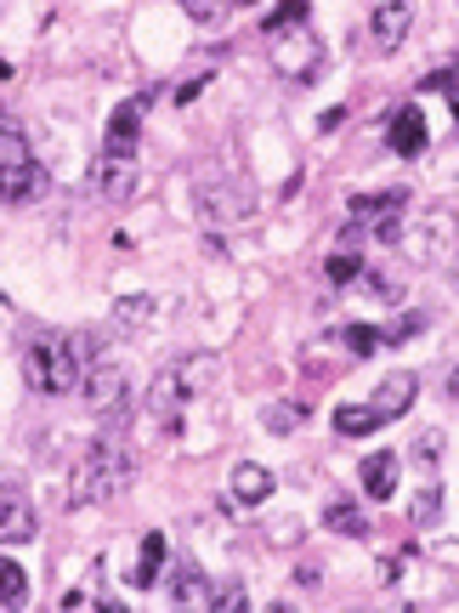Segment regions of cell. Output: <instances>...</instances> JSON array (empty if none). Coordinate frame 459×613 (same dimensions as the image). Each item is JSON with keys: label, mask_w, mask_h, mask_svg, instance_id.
Segmentation results:
<instances>
[{"label": "cell", "mask_w": 459, "mask_h": 613, "mask_svg": "<svg viewBox=\"0 0 459 613\" xmlns=\"http://www.w3.org/2000/svg\"><path fill=\"white\" fill-rule=\"evenodd\" d=\"M96 358L91 329H40L23 347V381L45 398H69L85 387V364Z\"/></svg>", "instance_id": "cell-1"}, {"label": "cell", "mask_w": 459, "mask_h": 613, "mask_svg": "<svg viewBox=\"0 0 459 613\" xmlns=\"http://www.w3.org/2000/svg\"><path fill=\"white\" fill-rule=\"evenodd\" d=\"M136 483V460L120 443V432H102L91 438V449L74 460V478H69V505H102V500H120Z\"/></svg>", "instance_id": "cell-2"}, {"label": "cell", "mask_w": 459, "mask_h": 613, "mask_svg": "<svg viewBox=\"0 0 459 613\" xmlns=\"http://www.w3.org/2000/svg\"><path fill=\"white\" fill-rule=\"evenodd\" d=\"M211 381H216V358H211V353H193V358L165 364L160 375H153V387H147V409H153V420L176 432V427H182V415H187V403H193L198 392H211Z\"/></svg>", "instance_id": "cell-3"}, {"label": "cell", "mask_w": 459, "mask_h": 613, "mask_svg": "<svg viewBox=\"0 0 459 613\" xmlns=\"http://www.w3.org/2000/svg\"><path fill=\"white\" fill-rule=\"evenodd\" d=\"M193 211H198V222L211 227V233H227V227L249 222L255 194H249V182H238L233 171H198V182H193Z\"/></svg>", "instance_id": "cell-4"}, {"label": "cell", "mask_w": 459, "mask_h": 613, "mask_svg": "<svg viewBox=\"0 0 459 613\" xmlns=\"http://www.w3.org/2000/svg\"><path fill=\"white\" fill-rule=\"evenodd\" d=\"M267 52H273V69L284 74V80H295V85H306V80H318V69H324V40H318V29L306 23V18H295V23H267Z\"/></svg>", "instance_id": "cell-5"}, {"label": "cell", "mask_w": 459, "mask_h": 613, "mask_svg": "<svg viewBox=\"0 0 459 613\" xmlns=\"http://www.w3.org/2000/svg\"><path fill=\"white\" fill-rule=\"evenodd\" d=\"M85 403H91V415L102 420V432H120L125 427V409H131V392H125V364L120 358H109L96 347V358L85 364Z\"/></svg>", "instance_id": "cell-6"}, {"label": "cell", "mask_w": 459, "mask_h": 613, "mask_svg": "<svg viewBox=\"0 0 459 613\" xmlns=\"http://www.w3.org/2000/svg\"><path fill=\"white\" fill-rule=\"evenodd\" d=\"M453 239H459V216H453L448 205H426V211H420V227H408V233H402L408 256L426 262V267L448 262V256H453Z\"/></svg>", "instance_id": "cell-7"}, {"label": "cell", "mask_w": 459, "mask_h": 613, "mask_svg": "<svg viewBox=\"0 0 459 613\" xmlns=\"http://www.w3.org/2000/svg\"><path fill=\"white\" fill-rule=\"evenodd\" d=\"M136 154H96L91 171H85V194L102 200V205H125L136 194Z\"/></svg>", "instance_id": "cell-8"}, {"label": "cell", "mask_w": 459, "mask_h": 613, "mask_svg": "<svg viewBox=\"0 0 459 613\" xmlns=\"http://www.w3.org/2000/svg\"><path fill=\"white\" fill-rule=\"evenodd\" d=\"M34 540V500L23 494V483L0 478V545H23Z\"/></svg>", "instance_id": "cell-9"}, {"label": "cell", "mask_w": 459, "mask_h": 613, "mask_svg": "<svg viewBox=\"0 0 459 613\" xmlns=\"http://www.w3.org/2000/svg\"><path fill=\"white\" fill-rule=\"evenodd\" d=\"M51 187V176L34 160H0V205H34Z\"/></svg>", "instance_id": "cell-10"}, {"label": "cell", "mask_w": 459, "mask_h": 613, "mask_svg": "<svg viewBox=\"0 0 459 613\" xmlns=\"http://www.w3.org/2000/svg\"><path fill=\"white\" fill-rule=\"evenodd\" d=\"M142 120H147V98H125L114 114H109V131H102V154H136V136H142Z\"/></svg>", "instance_id": "cell-11"}, {"label": "cell", "mask_w": 459, "mask_h": 613, "mask_svg": "<svg viewBox=\"0 0 459 613\" xmlns=\"http://www.w3.org/2000/svg\"><path fill=\"white\" fill-rule=\"evenodd\" d=\"M408 23H415V0H375L369 7V34L380 52H397L408 40Z\"/></svg>", "instance_id": "cell-12"}, {"label": "cell", "mask_w": 459, "mask_h": 613, "mask_svg": "<svg viewBox=\"0 0 459 613\" xmlns=\"http://www.w3.org/2000/svg\"><path fill=\"white\" fill-rule=\"evenodd\" d=\"M415 398H420V375H415V369H391L386 381L375 387V398H369V403H375V415H380V420H397V415H402L408 403H415Z\"/></svg>", "instance_id": "cell-13"}, {"label": "cell", "mask_w": 459, "mask_h": 613, "mask_svg": "<svg viewBox=\"0 0 459 613\" xmlns=\"http://www.w3.org/2000/svg\"><path fill=\"white\" fill-rule=\"evenodd\" d=\"M171 602H176V607H211V602H216V585L204 580L198 562L182 556L176 569H171Z\"/></svg>", "instance_id": "cell-14"}, {"label": "cell", "mask_w": 459, "mask_h": 613, "mask_svg": "<svg viewBox=\"0 0 459 613\" xmlns=\"http://www.w3.org/2000/svg\"><path fill=\"white\" fill-rule=\"evenodd\" d=\"M386 143H391V154H402V160L426 154V114H420L415 103L397 109V114H391V131H386Z\"/></svg>", "instance_id": "cell-15"}, {"label": "cell", "mask_w": 459, "mask_h": 613, "mask_svg": "<svg viewBox=\"0 0 459 613\" xmlns=\"http://www.w3.org/2000/svg\"><path fill=\"white\" fill-rule=\"evenodd\" d=\"M397 471H402L397 449L364 454V494H369V500H391V494H397Z\"/></svg>", "instance_id": "cell-16"}, {"label": "cell", "mask_w": 459, "mask_h": 613, "mask_svg": "<svg viewBox=\"0 0 459 613\" xmlns=\"http://www.w3.org/2000/svg\"><path fill=\"white\" fill-rule=\"evenodd\" d=\"M233 500H238V505H262V500H273V471H267V466H255V460H238V466H233Z\"/></svg>", "instance_id": "cell-17"}, {"label": "cell", "mask_w": 459, "mask_h": 613, "mask_svg": "<svg viewBox=\"0 0 459 613\" xmlns=\"http://www.w3.org/2000/svg\"><path fill=\"white\" fill-rule=\"evenodd\" d=\"M324 529L346 534V540H369V517H364V505H351V500H329L324 505Z\"/></svg>", "instance_id": "cell-18"}, {"label": "cell", "mask_w": 459, "mask_h": 613, "mask_svg": "<svg viewBox=\"0 0 459 613\" xmlns=\"http://www.w3.org/2000/svg\"><path fill=\"white\" fill-rule=\"evenodd\" d=\"M402 205H408V187H386V194H351V205H346V211H351V222H364V227H369L375 216L402 211Z\"/></svg>", "instance_id": "cell-19"}, {"label": "cell", "mask_w": 459, "mask_h": 613, "mask_svg": "<svg viewBox=\"0 0 459 613\" xmlns=\"http://www.w3.org/2000/svg\"><path fill=\"white\" fill-rule=\"evenodd\" d=\"M386 420L375 415V403H346V409H335V432L340 438H369V432H380Z\"/></svg>", "instance_id": "cell-20"}, {"label": "cell", "mask_w": 459, "mask_h": 613, "mask_svg": "<svg viewBox=\"0 0 459 613\" xmlns=\"http://www.w3.org/2000/svg\"><path fill=\"white\" fill-rule=\"evenodd\" d=\"M165 534H147L142 540V556H136V569H131V591H147L153 585V574H160V562H165Z\"/></svg>", "instance_id": "cell-21"}, {"label": "cell", "mask_w": 459, "mask_h": 613, "mask_svg": "<svg viewBox=\"0 0 459 613\" xmlns=\"http://www.w3.org/2000/svg\"><path fill=\"white\" fill-rule=\"evenodd\" d=\"M364 273H369V267L357 262L351 251H335V256L324 262V278H329V285H340V290H346V285H357V278H364Z\"/></svg>", "instance_id": "cell-22"}, {"label": "cell", "mask_w": 459, "mask_h": 613, "mask_svg": "<svg viewBox=\"0 0 459 613\" xmlns=\"http://www.w3.org/2000/svg\"><path fill=\"white\" fill-rule=\"evenodd\" d=\"M23 596H29V574L18 569L12 556H0V602H7V607H18Z\"/></svg>", "instance_id": "cell-23"}, {"label": "cell", "mask_w": 459, "mask_h": 613, "mask_svg": "<svg viewBox=\"0 0 459 613\" xmlns=\"http://www.w3.org/2000/svg\"><path fill=\"white\" fill-rule=\"evenodd\" d=\"M0 160H29V136L7 109H0Z\"/></svg>", "instance_id": "cell-24"}, {"label": "cell", "mask_w": 459, "mask_h": 613, "mask_svg": "<svg viewBox=\"0 0 459 613\" xmlns=\"http://www.w3.org/2000/svg\"><path fill=\"white\" fill-rule=\"evenodd\" d=\"M147 313H153V296H125V302H114V324L125 329V336L147 324Z\"/></svg>", "instance_id": "cell-25"}, {"label": "cell", "mask_w": 459, "mask_h": 613, "mask_svg": "<svg viewBox=\"0 0 459 613\" xmlns=\"http://www.w3.org/2000/svg\"><path fill=\"white\" fill-rule=\"evenodd\" d=\"M340 341H346L357 358H369V353L380 347V329H369V324H346V329H340Z\"/></svg>", "instance_id": "cell-26"}, {"label": "cell", "mask_w": 459, "mask_h": 613, "mask_svg": "<svg viewBox=\"0 0 459 613\" xmlns=\"http://www.w3.org/2000/svg\"><path fill=\"white\" fill-rule=\"evenodd\" d=\"M402 227H408V222H402V211H386V216H375V222H369V233H375L380 245H402Z\"/></svg>", "instance_id": "cell-27"}, {"label": "cell", "mask_w": 459, "mask_h": 613, "mask_svg": "<svg viewBox=\"0 0 459 613\" xmlns=\"http://www.w3.org/2000/svg\"><path fill=\"white\" fill-rule=\"evenodd\" d=\"M262 420H267V432H295V427H300V409H295V403H273Z\"/></svg>", "instance_id": "cell-28"}, {"label": "cell", "mask_w": 459, "mask_h": 613, "mask_svg": "<svg viewBox=\"0 0 459 613\" xmlns=\"http://www.w3.org/2000/svg\"><path fill=\"white\" fill-rule=\"evenodd\" d=\"M182 12H187L193 23H216V18L227 12V0H182Z\"/></svg>", "instance_id": "cell-29"}, {"label": "cell", "mask_w": 459, "mask_h": 613, "mask_svg": "<svg viewBox=\"0 0 459 613\" xmlns=\"http://www.w3.org/2000/svg\"><path fill=\"white\" fill-rule=\"evenodd\" d=\"M437 517H442V494H437V489H420V494H415V523H437Z\"/></svg>", "instance_id": "cell-30"}, {"label": "cell", "mask_w": 459, "mask_h": 613, "mask_svg": "<svg viewBox=\"0 0 459 613\" xmlns=\"http://www.w3.org/2000/svg\"><path fill=\"white\" fill-rule=\"evenodd\" d=\"M415 460H420V466H437V460H442V432H420V438H415Z\"/></svg>", "instance_id": "cell-31"}, {"label": "cell", "mask_w": 459, "mask_h": 613, "mask_svg": "<svg viewBox=\"0 0 459 613\" xmlns=\"http://www.w3.org/2000/svg\"><path fill=\"white\" fill-rule=\"evenodd\" d=\"M420 329H426V313H408V318L391 329V341H408V336H420Z\"/></svg>", "instance_id": "cell-32"}, {"label": "cell", "mask_w": 459, "mask_h": 613, "mask_svg": "<svg viewBox=\"0 0 459 613\" xmlns=\"http://www.w3.org/2000/svg\"><path fill=\"white\" fill-rule=\"evenodd\" d=\"M204 85H211V80H204V74H198V80H187V85H176V103H193V98H198Z\"/></svg>", "instance_id": "cell-33"}, {"label": "cell", "mask_w": 459, "mask_h": 613, "mask_svg": "<svg viewBox=\"0 0 459 613\" xmlns=\"http://www.w3.org/2000/svg\"><path fill=\"white\" fill-rule=\"evenodd\" d=\"M211 607H244V591H238V585H227V591H222Z\"/></svg>", "instance_id": "cell-34"}, {"label": "cell", "mask_w": 459, "mask_h": 613, "mask_svg": "<svg viewBox=\"0 0 459 613\" xmlns=\"http://www.w3.org/2000/svg\"><path fill=\"white\" fill-rule=\"evenodd\" d=\"M442 91H448V109H453V120H459V80H448Z\"/></svg>", "instance_id": "cell-35"}, {"label": "cell", "mask_w": 459, "mask_h": 613, "mask_svg": "<svg viewBox=\"0 0 459 613\" xmlns=\"http://www.w3.org/2000/svg\"><path fill=\"white\" fill-rule=\"evenodd\" d=\"M448 398H453V403H459V364H453V369H448Z\"/></svg>", "instance_id": "cell-36"}, {"label": "cell", "mask_w": 459, "mask_h": 613, "mask_svg": "<svg viewBox=\"0 0 459 613\" xmlns=\"http://www.w3.org/2000/svg\"><path fill=\"white\" fill-rule=\"evenodd\" d=\"M227 7H255V0H227Z\"/></svg>", "instance_id": "cell-37"}]
</instances>
